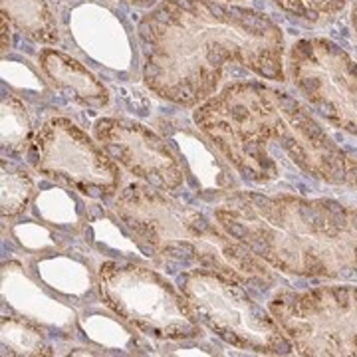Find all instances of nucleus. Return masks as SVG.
<instances>
[{
	"instance_id": "0eeeda50",
	"label": "nucleus",
	"mask_w": 357,
	"mask_h": 357,
	"mask_svg": "<svg viewBox=\"0 0 357 357\" xmlns=\"http://www.w3.org/2000/svg\"><path fill=\"white\" fill-rule=\"evenodd\" d=\"M26 159L38 175L89 201H112L121 191L119 165L96 137L66 115H52L40 123Z\"/></svg>"
},
{
	"instance_id": "aec40b11",
	"label": "nucleus",
	"mask_w": 357,
	"mask_h": 357,
	"mask_svg": "<svg viewBox=\"0 0 357 357\" xmlns=\"http://www.w3.org/2000/svg\"><path fill=\"white\" fill-rule=\"evenodd\" d=\"M36 131L38 129L34 128V119L24 100L14 96L13 91H4L0 102V141L4 157H24L36 137Z\"/></svg>"
},
{
	"instance_id": "ddd939ff",
	"label": "nucleus",
	"mask_w": 357,
	"mask_h": 357,
	"mask_svg": "<svg viewBox=\"0 0 357 357\" xmlns=\"http://www.w3.org/2000/svg\"><path fill=\"white\" fill-rule=\"evenodd\" d=\"M2 302L14 314L32 319L44 330L62 340L76 337L77 312L72 304H66L60 296L52 294L46 286L28 272L22 262L6 260L2 264Z\"/></svg>"
},
{
	"instance_id": "c756f323",
	"label": "nucleus",
	"mask_w": 357,
	"mask_h": 357,
	"mask_svg": "<svg viewBox=\"0 0 357 357\" xmlns=\"http://www.w3.org/2000/svg\"><path fill=\"white\" fill-rule=\"evenodd\" d=\"M220 2H238V0H220Z\"/></svg>"
},
{
	"instance_id": "6ab92c4d",
	"label": "nucleus",
	"mask_w": 357,
	"mask_h": 357,
	"mask_svg": "<svg viewBox=\"0 0 357 357\" xmlns=\"http://www.w3.org/2000/svg\"><path fill=\"white\" fill-rule=\"evenodd\" d=\"M0 8L14 30L30 42L46 46L64 44L58 16L48 0H0Z\"/></svg>"
},
{
	"instance_id": "b1692460",
	"label": "nucleus",
	"mask_w": 357,
	"mask_h": 357,
	"mask_svg": "<svg viewBox=\"0 0 357 357\" xmlns=\"http://www.w3.org/2000/svg\"><path fill=\"white\" fill-rule=\"evenodd\" d=\"M10 236H13L14 243L20 246V250L30 256L68 248V243L60 238L58 230L40 222L38 218L14 222L10 227Z\"/></svg>"
},
{
	"instance_id": "a211bd4d",
	"label": "nucleus",
	"mask_w": 357,
	"mask_h": 357,
	"mask_svg": "<svg viewBox=\"0 0 357 357\" xmlns=\"http://www.w3.org/2000/svg\"><path fill=\"white\" fill-rule=\"evenodd\" d=\"M32 215L58 232L82 236L88 217V199L64 185H48L36 192Z\"/></svg>"
},
{
	"instance_id": "c85d7f7f",
	"label": "nucleus",
	"mask_w": 357,
	"mask_h": 357,
	"mask_svg": "<svg viewBox=\"0 0 357 357\" xmlns=\"http://www.w3.org/2000/svg\"><path fill=\"white\" fill-rule=\"evenodd\" d=\"M351 24H354V30L357 34V0H354V6H351Z\"/></svg>"
},
{
	"instance_id": "a878e982",
	"label": "nucleus",
	"mask_w": 357,
	"mask_h": 357,
	"mask_svg": "<svg viewBox=\"0 0 357 357\" xmlns=\"http://www.w3.org/2000/svg\"><path fill=\"white\" fill-rule=\"evenodd\" d=\"M2 54H8L10 52V48H13V28H10V20L2 14Z\"/></svg>"
},
{
	"instance_id": "4be33fe9",
	"label": "nucleus",
	"mask_w": 357,
	"mask_h": 357,
	"mask_svg": "<svg viewBox=\"0 0 357 357\" xmlns=\"http://www.w3.org/2000/svg\"><path fill=\"white\" fill-rule=\"evenodd\" d=\"M0 76H2V86L8 88V91H13L14 96L22 98L24 102L38 103L50 98V82L42 74L40 66L32 64L28 58H22L13 52L2 54Z\"/></svg>"
},
{
	"instance_id": "393cba45",
	"label": "nucleus",
	"mask_w": 357,
	"mask_h": 357,
	"mask_svg": "<svg viewBox=\"0 0 357 357\" xmlns=\"http://www.w3.org/2000/svg\"><path fill=\"white\" fill-rule=\"evenodd\" d=\"M280 10L306 22L332 18L345 8L349 0H272Z\"/></svg>"
},
{
	"instance_id": "20e7f679",
	"label": "nucleus",
	"mask_w": 357,
	"mask_h": 357,
	"mask_svg": "<svg viewBox=\"0 0 357 357\" xmlns=\"http://www.w3.org/2000/svg\"><path fill=\"white\" fill-rule=\"evenodd\" d=\"M112 208L165 272L208 268L266 292L276 282L266 262L220 227L215 217L178 201L171 192L133 181L115 195Z\"/></svg>"
},
{
	"instance_id": "cd10ccee",
	"label": "nucleus",
	"mask_w": 357,
	"mask_h": 357,
	"mask_svg": "<svg viewBox=\"0 0 357 357\" xmlns=\"http://www.w3.org/2000/svg\"><path fill=\"white\" fill-rule=\"evenodd\" d=\"M171 356H208L206 351H197V349H178V351H169Z\"/></svg>"
},
{
	"instance_id": "f257e3e1",
	"label": "nucleus",
	"mask_w": 357,
	"mask_h": 357,
	"mask_svg": "<svg viewBox=\"0 0 357 357\" xmlns=\"http://www.w3.org/2000/svg\"><path fill=\"white\" fill-rule=\"evenodd\" d=\"M141 79L178 107L211 100L230 66L284 82V34L268 14L220 0H161L139 18Z\"/></svg>"
},
{
	"instance_id": "1a4fd4ad",
	"label": "nucleus",
	"mask_w": 357,
	"mask_h": 357,
	"mask_svg": "<svg viewBox=\"0 0 357 357\" xmlns=\"http://www.w3.org/2000/svg\"><path fill=\"white\" fill-rule=\"evenodd\" d=\"M270 314L300 356H357V288L280 292Z\"/></svg>"
},
{
	"instance_id": "423d86ee",
	"label": "nucleus",
	"mask_w": 357,
	"mask_h": 357,
	"mask_svg": "<svg viewBox=\"0 0 357 357\" xmlns=\"http://www.w3.org/2000/svg\"><path fill=\"white\" fill-rule=\"evenodd\" d=\"M177 286L204 330L225 344L264 356H286L294 349L270 310L246 292L243 282L217 270L189 268L177 276Z\"/></svg>"
},
{
	"instance_id": "2eb2a0df",
	"label": "nucleus",
	"mask_w": 357,
	"mask_h": 357,
	"mask_svg": "<svg viewBox=\"0 0 357 357\" xmlns=\"http://www.w3.org/2000/svg\"><path fill=\"white\" fill-rule=\"evenodd\" d=\"M30 274L46 286L52 294L66 302L91 304L88 300L98 298V274L88 262V256L72 255L66 248L44 255L30 256Z\"/></svg>"
},
{
	"instance_id": "f03ea898",
	"label": "nucleus",
	"mask_w": 357,
	"mask_h": 357,
	"mask_svg": "<svg viewBox=\"0 0 357 357\" xmlns=\"http://www.w3.org/2000/svg\"><path fill=\"white\" fill-rule=\"evenodd\" d=\"M203 131L250 183H270L282 171L357 189V159L342 151L294 96L262 82H232L192 112Z\"/></svg>"
},
{
	"instance_id": "f8f14e48",
	"label": "nucleus",
	"mask_w": 357,
	"mask_h": 357,
	"mask_svg": "<svg viewBox=\"0 0 357 357\" xmlns=\"http://www.w3.org/2000/svg\"><path fill=\"white\" fill-rule=\"evenodd\" d=\"M155 128L177 151L187 169V181L204 201H217L232 191H238V178L232 173V165L218 153V149L206 139L203 131L178 117H159Z\"/></svg>"
},
{
	"instance_id": "5701e85b",
	"label": "nucleus",
	"mask_w": 357,
	"mask_h": 357,
	"mask_svg": "<svg viewBox=\"0 0 357 357\" xmlns=\"http://www.w3.org/2000/svg\"><path fill=\"white\" fill-rule=\"evenodd\" d=\"M34 197H36L34 177L22 165H14L8 159H2V177H0L2 218L8 220L24 215Z\"/></svg>"
},
{
	"instance_id": "f3484780",
	"label": "nucleus",
	"mask_w": 357,
	"mask_h": 357,
	"mask_svg": "<svg viewBox=\"0 0 357 357\" xmlns=\"http://www.w3.org/2000/svg\"><path fill=\"white\" fill-rule=\"evenodd\" d=\"M76 335L102 351L112 349L117 354H141V349L147 347L143 344V335L102 302L100 306L86 304L84 310L77 312Z\"/></svg>"
},
{
	"instance_id": "7ed1b4c3",
	"label": "nucleus",
	"mask_w": 357,
	"mask_h": 357,
	"mask_svg": "<svg viewBox=\"0 0 357 357\" xmlns=\"http://www.w3.org/2000/svg\"><path fill=\"white\" fill-rule=\"evenodd\" d=\"M213 217L268 266L306 278H357V211L324 199L232 191Z\"/></svg>"
},
{
	"instance_id": "412c9836",
	"label": "nucleus",
	"mask_w": 357,
	"mask_h": 357,
	"mask_svg": "<svg viewBox=\"0 0 357 357\" xmlns=\"http://www.w3.org/2000/svg\"><path fill=\"white\" fill-rule=\"evenodd\" d=\"M0 342L4 357H48L56 354L46 330L18 314H4L0 318Z\"/></svg>"
},
{
	"instance_id": "39448f33",
	"label": "nucleus",
	"mask_w": 357,
	"mask_h": 357,
	"mask_svg": "<svg viewBox=\"0 0 357 357\" xmlns=\"http://www.w3.org/2000/svg\"><path fill=\"white\" fill-rule=\"evenodd\" d=\"M98 300L143 337L191 342L204 335L187 298L161 272L141 260L103 258L96 268Z\"/></svg>"
},
{
	"instance_id": "bb28decb",
	"label": "nucleus",
	"mask_w": 357,
	"mask_h": 357,
	"mask_svg": "<svg viewBox=\"0 0 357 357\" xmlns=\"http://www.w3.org/2000/svg\"><path fill=\"white\" fill-rule=\"evenodd\" d=\"M117 2H123V4H129V6H135V8H149V6H153L157 0H117Z\"/></svg>"
},
{
	"instance_id": "9d476101",
	"label": "nucleus",
	"mask_w": 357,
	"mask_h": 357,
	"mask_svg": "<svg viewBox=\"0 0 357 357\" xmlns=\"http://www.w3.org/2000/svg\"><path fill=\"white\" fill-rule=\"evenodd\" d=\"M288 72L319 115L357 135V62L340 44L298 40L288 54Z\"/></svg>"
},
{
	"instance_id": "dca6fc26",
	"label": "nucleus",
	"mask_w": 357,
	"mask_h": 357,
	"mask_svg": "<svg viewBox=\"0 0 357 357\" xmlns=\"http://www.w3.org/2000/svg\"><path fill=\"white\" fill-rule=\"evenodd\" d=\"M102 201L88 203V217L82 236L91 252L114 258V260H141L147 262L149 256L145 248L137 243L131 230L115 215L114 208H103ZM151 262V260H149Z\"/></svg>"
},
{
	"instance_id": "4468645a",
	"label": "nucleus",
	"mask_w": 357,
	"mask_h": 357,
	"mask_svg": "<svg viewBox=\"0 0 357 357\" xmlns=\"http://www.w3.org/2000/svg\"><path fill=\"white\" fill-rule=\"evenodd\" d=\"M36 64L42 74L50 82L62 98L88 109H103L112 102V93L93 70L84 64L79 58L58 50V48H40Z\"/></svg>"
},
{
	"instance_id": "9b49d317",
	"label": "nucleus",
	"mask_w": 357,
	"mask_h": 357,
	"mask_svg": "<svg viewBox=\"0 0 357 357\" xmlns=\"http://www.w3.org/2000/svg\"><path fill=\"white\" fill-rule=\"evenodd\" d=\"M93 137L129 175L155 189L177 195L187 181V169L169 141L153 128L128 117H102L91 128Z\"/></svg>"
},
{
	"instance_id": "6e6552de",
	"label": "nucleus",
	"mask_w": 357,
	"mask_h": 357,
	"mask_svg": "<svg viewBox=\"0 0 357 357\" xmlns=\"http://www.w3.org/2000/svg\"><path fill=\"white\" fill-rule=\"evenodd\" d=\"M62 38L84 64L112 82L141 76L137 32L114 0H54Z\"/></svg>"
}]
</instances>
